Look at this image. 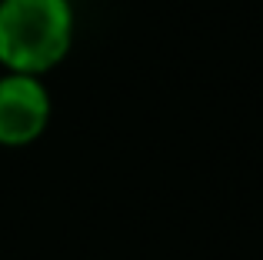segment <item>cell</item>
<instances>
[{"label":"cell","mask_w":263,"mask_h":260,"mask_svg":"<svg viewBox=\"0 0 263 260\" xmlns=\"http://www.w3.org/2000/svg\"><path fill=\"white\" fill-rule=\"evenodd\" d=\"M73 37L67 0H0V64L13 73L50 70L64 60Z\"/></svg>","instance_id":"1"},{"label":"cell","mask_w":263,"mask_h":260,"mask_svg":"<svg viewBox=\"0 0 263 260\" xmlns=\"http://www.w3.org/2000/svg\"><path fill=\"white\" fill-rule=\"evenodd\" d=\"M50 120V97L30 73H10L0 80V143L20 147L44 134Z\"/></svg>","instance_id":"2"}]
</instances>
